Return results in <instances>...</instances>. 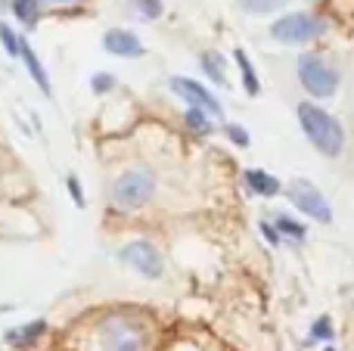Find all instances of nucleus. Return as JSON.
Masks as SVG:
<instances>
[{
	"mask_svg": "<svg viewBox=\"0 0 354 351\" xmlns=\"http://www.w3.org/2000/svg\"><path fill=\"white\" fill-rule=\"evenodd\" d=\"M299 122H301V131L305 137L314 143V149L330 159L342 155L345 149V131L339 124L336 115H330L326 109H320L317 103H299Z\"/></svg>",
	"mask_w": 354,
	"mask_h": 351,
	"instance_id": "obj_1",
	"label": "nucleus"
},
{
	"mask_svg": "<svg viewBox=\"0 0 354 351\" xmlns=\"http://www.w3.org/2000/svg\"><path fill=\"white\" fill-rule=\"evenodd\" d=\"M156 193V174L149 168H128L112 184V202L118 209H143Z\"/></svg>",
	"mask_w": 354,
	"mask_h": 351,
	"instance_id": "obj_2",
	"label": "nucleus"
},
{
	"mask_svg": "<svg viewBox=\"0 0 354 351\" xmlns=\"http://www.w3.org/2000/svg\"><path fill=\"white\" fill-rule=\"evenodd\" d=\"M326 28H330V22L314 16V12H289L270 25V37L280 44H308L324 37Z\"/></svg>",
	"mask_w": 354,
	"mask_h": 351,
	"instance_id": "obj_3",
	"label": "nucleus"
},
{
	"mask_svg": "<svg viewBox=\"0 0 354 351\" xmlns=\"http://www.w3.org/2000/svg\"><path fill=\"white\" fill-rule=\"evenodd\" d=\"M299 81L311 97L330 99L339 91V72L326 59H320L317 53H301L299 59Z\"/></svg>",
	"mask_w": 354,
	"mask_h": 351,
	"instance_id": "obj_4",
	"label": "nucleus"
},
{
	"mask_svg": "<svg viewBox=\"0 0 354 351\" xmlns=\"http://www.w3.org/2000/svg\"><path fill=\"white\" fill-rule=\"evenodd\" d=\"M286 193H289V199H292L295 209H299L301 215H308L311 221H320V224H330L333 221L330 202H326V196L311 184V180H305V178L292 180V184L286 187Z\"/></svg>",
	"mask_w": 354,
	"mask_h": 351,
	"instance_id": "obj_5",
	"label": "nucleus"
},
{
	"mask_svg": "<svg viewBox=\"0 0 354 351\" xmlns=\"http://www.w3.org/2000/svg\"><path fill=\"white\" fill-rule=\"evenodd\" d=\"M118 258H122V265H128L131 271H137L140 277H147V280H159L162 271H165L162 252L147 240H134V243H128V246H122Z\"/></svg>",
	"mask_w": 354,
	"mask_h": 351,
	"instance_id": "obj_6",
	"label": "nucleus"
},
{
	"mask_svg": "<svg viewBox=\"0 0 354 351\" xmlns=\"http://www.w3.org/2000/svg\"><path fill=\"white\" fill-rule=\"evenodd\" d=\"M103 351H143V330L128 317H109L100 330Z\"/></svg>",
	"mask_w": 354,
	"mask_h": 351,
	"instance_id": "obj_7",
	"label": "nucleus"
},
{
	"mask_svg": "<svg viewBox=\"0 0 354 351\" xmlns=\"http://www.w3.org/2000/svg\"><path fill=\"white\" fill-rule=\"evenodd\" d=\"M171 91L183 99V103L196 106V109H205L212 118H221V103L196 78H183V75H177V78H171Z\"/></svg>",
	"mask_w": 354,
	"mask_h": 351,
	"instance_id": "obj_8",
	"label": "nucleus"
},
{
	"mask_svg": "<svg viewBox=\"0 0 354 351\" xmlns=\"http://www.w3.org/2000/svg\"><path fill=\"white\" fill-rule=\"evenodd\" d=\"M103 47H106V53L124 56V59H137V56H143V41L128 28H109L106 37H103Z\"/></svg>",
	"mask_w": 354,
	"mask_h": 351,
	"instance_id": "obj_9",
	"label": "nucleus"
},
{
	"mask_svg": "<svg viewBox=\"0 0 354 351\" xmlns=\"http://www.w3.org/2000/svg\"><path fill=\"white\" fill-rule=\"evenodd\" d=\"M19 56H22V62H25V68H28V75L35 78V84L41 87L44 93H53L50 91V81H47V72H44V66H41V59L35 56V50H31V44L25 41V37H19Z\"/></svg>",
	"mask_w": 354,
	"mask_h": 351,
	"instance_id": "obj_10",
	"label": "nucleus"
},
{
	"mask_svg": "<svg viewBox=\"0 0 354 351\" xmlns=\"http://www.w3.org/2000/svg\"><path fill=\"white\" fill-rule=\"evenodd\" d=\"M243 178H245V187H249L252 193H258V196H277V193H280V180H277L274 174L261 171V168H249Z\"/></svg>",
	"mask_w": 354,
	"mask_h": 351,
	"instance_id": "obj_11",
	"label": "nucleus"
},
{
	"mask_svg": "<svg viewBox=\"0 0 354 351\" xmlns=\"http://www.w3.org/2000/svg\"><path fill=\"white\" fill-rule=\"evenodd\" d=\"M10 10L25 28H35L41 22V0H10Z\"/></svg>",
	"mask_w": 354,
	"mask_h": 351,
	"instance_id": "obj_12",
	"label": "nucleus"
},
{
	"mask_svg": "<svg viewBox=\"0 0 354 351\" xmlns=\"http://www.w3.org/2000/svg\"><path fill=\"white\" fill-rule=\"evenodd\" d=\"M233 59H236L239 72H243V87H245V93H249V97H258V93H261V84H258L255 68H252V62H249V56H245V50H233Z\"/></svg>",
	"mask_w": 354,
	"mask_h": 351,
	"instance_id": "obj_13",
	"label": "nucleus"
},
{
	"mask_svg": "<svg viewBox=\"0 0 354 351\" xmlns=\"http://www.w3.org/2000/svg\"><path fill=\"white\" fill-rule=\"evenodd\" d=\"M202 68H205V75L214 81V84H224L227 81V72H224V59H221V53H214V50H208V53H202Z\"/></svg>",
	"mask_w": 354,
	"mask_h": 351,
	"instance_id": "obj_14",
	"label": "nucleus"
},
{
	"mask_svg": "<svg viewBox=\"0 0 354 351\" xmlns=\"http://www.w3.org/2000/svg\"><path fill=\"white\" fill-rule=\"evenodd\" d=\"M208 112L205 109H196V106H189L187 109V115H183V122H187V128L189 131H196V134H208L212 131V122H208Z\"/></svg>",
	"mask_w": 354,
	"mask_h": 351,
	"instance_id": "obj_15",
	"label": "nucleus"
},
{
	"mask_svg": "<svg viewBox=\"0 0 354 351\" xmlns=\"http://www.w3.org/2000/svg\"><path fill=\"white\" fill-rule=\"evenodd\" d=\"M274 224H277V230H280V236H289V240H295V243H301L305 240V234H308V230L301 227L299 221H292L289 215H277Z\"/></svg>",
	"mask_w": 354,
	"mask_h": 351,
	"instance_id": "obj_16",
	"label": "nucleus"
},
{
	"mask_svg": "<svg viewBox=\"0 0 354 351\" xmlns=\"http://www.w3.org/2000/svg\"><path fill=\"white\" fill-rule=\"evenodd\" d=\"M47 330V323L44 321H35V323H28L25 330H16V333H10V342L12 345H28V342H35L37 336Z\"/></svg>",
	"mask_w": 354,
	"mask_h": 351,
	"instance_id": "obj_17",
	"label": "nucleus"
},
{
	"mask_svg": "<svg viewBox=\"0 0 354 351\" xmlns=\"http://www.w3.org/2000/svg\"><path fill=\"white\" fill-rule=\"evenodd\" d=\"M0 44H3L6 56H19V35L6 22H0Z\"/></svg>",
	"mask_w": 354,
	"mask_h": 351,
	"instance_id": "obj_18",
	"label": "nucleus"
},
{
	"mask_svg": "<svg viewBox=\"0 0 354 351\" xmlns=\"http://www.w3.org/2000/svg\"><path fill=\"white\" fill-rule=\"evenodd\" d=\"M333 339V321L330 317H317L311 327V342H330Z\"/></svg>",
	"mask_w": 354,
	"mask_h": 351,
	"instance_id": "obj_19",
	"label": "nucleus"
},
{
	"mask_svg": "<svg viewBox=\"0 0 354 351\" xmlns=\"http://www.w3.org/2000/svg\"><path fill=\"white\" fill-rule=\"evenodd\" d=\"M137 16L153 22V19L162 16V0H137Z\"/></svg>",
	"mask_w": 354,
	"mask_h": 351,
	"instance_id": "obj_20",
	"label": "nucleus"
},
{
	"mask_svg": "<svg viewBox=\"0 0 354 351\" xmlns=\"http://www.w3.org/2000/svg\"><path fill=\"white\" fill-rule=\"evenodd\" d=\"M245 12H274L283 0H239Z\"/></svg>",
	"mask_w": 354,
	"mask_h": 351,
	"instance_id": "obj_21",
	"label": "nucleus"
},
{
	"mask_svg": "<svg viewBox=\"0 0 354 351\" xmlns=\"http://www.w3.org/2000/svg\"><path fill=\"white\" fill-rule=\"evenodd\" d=\"M91 87H93V93H109L112 87H115V78H112L109 72H100V75H93Z\"/></svg>",
	"mask_w": 354,
	"mask_h": 351,
	"instance_id": "obj_22",
	"label": "nucleus"
},
{
	"mask_svg": "<svg viewBox=\"0 0 354 351\" xmlns=\"http://www.w3.org/2000/svg\"><path fill=\"white\" fill-rule=\"evenodd\" d=\"M66 187H68V193H72L75 205H78V209H84V187H81V180H78V178H75V174H68Z\"/></svg>",
	"mask_w": 354,
	"mask_h": 351,
	"instance_id": "obj_23",
	"label": "nucleus"
},
{
	"mask_svg": "<svg viewBox=\"0 0 354 351\" xmlns=\"http://www.w3.org/2000/svg\"><path fill=\"white\" fill-rule=\"evenodd\" d=\"M227 137H230L236 146H243V149L249 146V134L243 131V124H227Z\"/></svg>",
	"mask_w": 354,
	"mask_h": 351,
	"instance_id": "obj_24",
	"label": "nucleus"
},
{
	"mask_svg": "<svg viewBox=\"0 0 354 351\" xmlns=\"http://www.w3.org/2000/svg\"><path fill=\"white\" fill-rule=\"evenodd\" d=\"M258 227H261V234L268 236V243H274V246H277V243L283 240V236H280V230H277V224H268V221H261V224H258Z\"/></svg>",
	"mask_w": 354,
	"mask_h": 351,
	"instance_id": "obj_25",
	"label": "nucleus"
},
{
	"mask_svg": "<svg viewBox=\"0 0 354 351\" xmlns=\"http://www.w3.org/2000/svg\"><path fill=\"white\" fill-rule=\"evenodd\" d=\"M6 6H10V0H0V10H6Z\"/></svg>",
	"mask_w": 354,
	"mask_h": 351,
	"instance_id": "obj_26",
	"label": "nucleus"
},
{
	"mask_svg": "<svg viewBox=\"0 0 354 351\" xmlns=\"http://www.w3.org/2000/svg\"><path fill=\"white\" fill-rule=\"evenodd\" d=\"M56 3H75V0H56Z\"/></svg>",
	"mask_w": 354,
	"mask_h": 351,
	"instance_id": "obj_27",
	"label": "nucleus"
},
{
	"mask_svg": "<svg viewBox=\"0 0 354 351\" xmlns=\"http://www.w3.org/2000/svg\"><path fill=\"white\" fill-rule=\"evenodd\" d=\"M326 351H336V348H333V345H330V348H326Z\"/></svg>",
	"mask_w": 354,
	"mask_h": 351,
	"instance_id": "obj_28",
	"label": "nucleus"
}]
</instances>
